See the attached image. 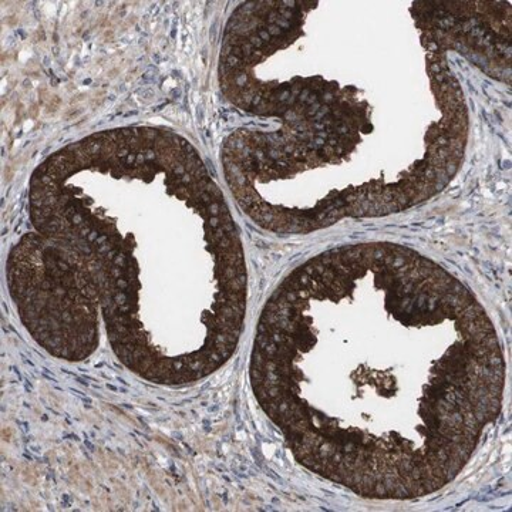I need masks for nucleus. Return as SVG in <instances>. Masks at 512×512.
I'll return each instance as SVG.
<instances>
[{
	"label": "nucleus",
	"mask_w": 512,
	"mask_h": 512,
	"mask_svg": "<svg viewBox=\"0 0 512 512\" xmlns=\"http://www.w3.org/2000/svg\"><path fill=\"white\" fill-rule=\"evenodd\" d=\"M251 379L313 473L410 500L467 466L503 406L505 360L466 286L412 249L362 244L312 259L276 291Z\"/></svg>",
	"instance_id": "f257e3e1"
}]
</instances>
